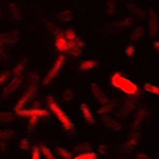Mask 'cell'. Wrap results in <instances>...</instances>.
Returning a JSON list of instances; mask_svg holds the SVG:
<instances>
[{
    "label": "cell",
    "mask_w": 159,
    "mask_h": 159,
    "mask_svg": "<svg viewBox=\"0 0 159 159\" xmlns=\"http://www.w3.org/2000/svg\"><path fill=\"white\" fill-rule=\"evenodd\" d=\"M16 115L19 116H46L49 115L48 111H44V109H34V107H32V109H29V111H17L16 112Z\"/></svg>",
    "instance_id": "6"
},
{
    "label": "cell",
    "mask_w": 159,
    "mask_h": 159,
    "mask_svg": "<svg viewBox=\"0 0 159 159\" xmlns=\"http://www.w3.org/2000/svg\"><path fill=\"white\" fill-rule=\"evenodd\" d=\"M102 122H103L105 126H107L109 129H113V130H120L122 129V125L120 122H118L116 119L113 118H109V116H102Z\"/></svg>",
    "instance_id": "10"
},
{
    "label": "cell",
    "mask_w": 159,
    "mask_h": 159,
    "mask_svg": "<svg viewBox=\"0 0 159 159\" xmlns=\"http://www.w3.org/2000/svg\"><path fill=\"white\" fill-rule=\"evenodd\" d=\"M90 88H92V92H93V95L96 96V99L99 100V102H102V103H106V105H109V103H111V102H109V99H107V96H106V95H105V93H103V90H102V89H100L99 86L96 85V83H93V85L90 86Z\"/></svg>",
    "instance_id": "9"
},
{
    "label": "cell",
    "mask_w": 159,
    "mask_h": 159,
    "mask_svg": "<svg viewBox=\"0 0 159 159\" xmlns=\"http://www.w3.org/2000/svg\"><path fill=\"white\" fill-rule=\"evenodd\" d=\"M113 106H115V102H111L109 105H105V106H102L98 111V113H100V116L105 115V113H111L112 111H113Z\"/></svg>",
    "instance_id": "18"
},
{
    "label": "cell",
    "mask_w": 159,
    "mask_h": 159,
    "mask_svg": "<svg viewBox=\"0 0 159 159\" xmlns=\"http://www.w3.org/2000/svg\"><path fill=\"white\" fill-rule=\"evenodd\" d=\"M149 15H151V19H149V25H151V27H149V36L155 37L156 34H158V32H159L158 17H156V13L153 10L149 11Z\"/></svg>",
    "instance_id": "7"
},
{
    "label": "cell",
    "mask_w": 159,
    "mask_h": 159,
    "mask_svg": "<svg viewBox=\"0 0 159 159\" xmlns=\"http://www.w3.org/2000/svg\"><path fill=\"white\" fill-rule=\"evenodd\" d=\"M138 142H139V133L136 132V133H133L132 136H130L129 139H128V141H126L125 143L120 146V151H122V152H123V151H125V152L132 151V149L138 145Z\"/></svg>",
    "instance_id": "8"
},
{
    "label": "cell",
    "mask_w": 159,
    "mask_h": 159,
    "mask_svg": "<svg viewBox=\"0 0 159 159\" xmlns=\"http://www.w3.org/2000/svg\"><path fill=\"white\" fill-rule=\"evenodd\" d=\"M63 62H65V56H63V55H60V56H59V59H57V62L55 63V66H53L52 69L49 70L48 76L44 78V80H43V83H44V85H48V83H50V82H52L53 79L56 78V75L59 73V70H60V67H62Z\"/></svg>",
    "instance_id": "4"
},
{
    "label": "cell",
    "mask_w": 159,
    "mask_h": 159,
    "mask_svg": "<svg viewBox=\"0 0 159 159\" xmlns=\"http://www.w3.org/2000/svg\"><path fill=\"white\" fill-rule=\"evenodd\" d=\"M135 15H138L139 17H143L146 13H145V11H142V10H139V9H135Z\"/></svg>",
    "instance_id": "37"
},
{
    "label": "cell",
    "mask_w": 159,
    "mask_h": 159,
    "mask_svg": "<svg viewBox=\"0 0 159 159\" xmlns=\"http://www.w3.org/2000/svg\"><path fill=\"white\" fill-rule=\"evenodd\" d=\"M42 152H43V155H44V158L46 159H55V156H53V153L50 152V149L49 148H42Z\"/></svg>",
    "instance_id": "28"
},
{
    "label": "cell",
    "mask_w": 159,
    "mask_h": 159,
    "mask_svg": "<svg viewBox=\"0 0 159 159\" xmlns=\"http://www.w3.org/2000/svg\"><path fill=\"white\" fill-rule=\"evenodd\" d=\"M16 42H19L17 32H11V33L0 34V44H2V43H16Z\"/></svg>",
    "instance_id": "11"
},
{
    "label": "cell",
    "mask_w": 159,
    "mask_h": 159,
    "mask_svg": "<svg viewBox=\"0 0 159 159\" xmlns=\"http://www.w3.org/2000/svg\"><path fill=\"white\" fill-rule=\"evenodd\" d=\"M146 115H148V111H146V109H141V111H138L136 119H135V123H133V129H135V128H136V129L139 128V125H141L142 120L146 118Z\"/></svg>",
    "instance_id": "14"
},
{
    "label": "cell",
    "mask_w": 159,
    "mask_h": 159,
    "mask_svg": "<svg viewBox=\"0 0 159 159\" xmlns=\"http://www.w3.org/2000/svg\"><path fill=\"white\" fill-rule=\"evenodd\" d=\"M75 159H98V155L93 152H88V153H80V155L75 156Z\"/></svg>",
    "instance_id": "20"
},
{
    "label": "cell",
    "mask_w": 159,
    "mask_h": 159,
    "mask_svg": "<svg viewBox=\"0 0 159 159\" xmlns=\"http://www.w3.org/2000/svg\"><path fill=\"white\" fill-rule=\"evenodd\" d=\"M48 103H49V109L55 113V116L57 119H59L60 122H62V125H69V123H72L70 122V119L66 116V113L60 109V106L57 103H56V100L53 99L52 96H48Z\"/></svg>",
    "instance_id": "2"
},
{
    "label": "cell",
    "mask_w": 159,
    "mask_h": 159,
    "mask_svg": "<svg viewBox=\"0 0 159 159\" xmlns=\"http://www.w3.org/2000/svg\"><path fill=\"white\" fill-rule=\"evenodd\" d=\"M145 90H146V92H149V93H153V95H158V96H159V88H158V86H153V85H151V83H146V85H145Z\"/></svg>",
    "instance_id": "22"
},
{
    "label": "cell",
    "mask_w": 159,
    "mask_h": 159,
    "mask_svg": "<svg viewBox=\"0 0 159 159\" xmlns=\"http://www.w3.org/2000/svg\"><path fill=\"white\" fill-rule=\"evenodd\" d=\"M36 89H37V83H36V82H32V85L29 86L27 92L25 93V95L19 99L17 103H16V106H15V111L16 112H17V111H23V106H25V105H26L30 99H33L34 93H36Z\"/></svg>",
    "instance_id": "3"
},
{
    "label": "cell",
    "mask_w": 159,
    "mask_h": 159,
    "mask_svg": "<svg viewBox=\"0 0 159 159\" xmlns=\"http://www.w3.org/2000/svg\"><path fill=\"white\" fill-rule=\"evenodd\" d=\"M23 69H25V63H19L17 66L13 69V75H22Z\"/></svg>",
    "instance_id": "29"
},
{
    "label": "cell",
    "mask_w": 159,
    "mask_h": 159,
    "mask_svg": "<svg viewBox=\"0 0 159 159\" xmlns=\"http://www.w3.org/2000/svg\"><path fill=\"white\" fill-rule=\"evenodd\" d=\"M22 80H23V75H15V78H13V80L9 83L6 88H4L3 90V96H7V95H10L11 92H15L16 89L19 88V86L22 85Z\"/></svg>",
    "instance_id": "5"
},
{
    "label": "cell",
    "mask_w": 159,
    "mask_h": 159,
    "mask_svg": "<svg viewBox=\"0 0 159 159\" xmlns=\"http://www.w3.org/2000/svg\"><path fill=\"white\" fill-rule=\"evenodd\" d=\"M9 9H10V13H11V16H13L15 20H20V19H22V11H20L17 4L10 3L9 4Z\"/></svg>",
    "instance_id": "15"
},
{
    "label": "cell",
    "mask_w": 159,
    "mask_h": 159,
    "mask_svg": "<svg viewBox=\"0 0 159 159\" xmlns=\"http://www.w3.org/2000/svg\"><path fill=\"white\" fill-rule=\"evenodd\" d=\"M15 113L11 112H0V123H10V122H15Z\"/></svg>",
    "instance_id": "13"
},
{
    "label": "cell",
    "mask_w": 159,
    "mask_h": 159,
    "mask_svg": "<svg viewBox=\"0 0 159 159\" xmlns=\"http://www.w3.org/2000/svg\"><path fill=\"white\" fill-rule=\"evenodd\" d=\"M9 72H4V73H2L0 75V85H2V83H3V82H6L7 80V78H9Z\"/></svg>",
    "instance_id": "36"
},
{
    "label": "cell",
    "mask_w": 159,
    "mask_h": 159,
    "mask_svg": "<svg viewBox=\"0 0 159 159\" xmlns=\"http://www.w3.org/2000/svg\"><path fill=\"white\" fill-rule=\"evenodd\" d=\"M20 148H22L23 151H26V149H29V141H27V138L22 139V142H20Z\"/></svg>",
    "instance_id": "32"
},
{
    "label": "cell",
    "mask_w": 159,
    "mask_h": 159,
    "mask_svg": "<svg viewBox=\"0 0 159 159\" xmlns=\"http://www.w3.org/2000/svg\"><path fill=\"white\" fill-rule=\"evenodd\" d=\"M15 136V132L13 130H3L0 129V139H7V138Z\"/></svg>",
    "instance_id": "23"
},
{
    "label": "cell",
    "mask_w": 159,
    "mask_h": 159,
    "mask_svg": "<svg viewBox=\"0 0 159 159\" xmlns=\"http://www.w3.org/2000/svg\"><path fill=\"white\" fill-rule=\"evenodd\" d=\"M142 34H143V29H142V27H138V29L133 32V34H132V40H136V39H139Z\"/></svg>",
    "instance_id": "26"
},
{
    "label": "cell",
    "mask_w": 159,
    "mask_h": 159,
    "mask_svg": "<svg viewBox=\"0 0 159 159\" xmlns=\"http://www.w3.org/2000/svg\"><path fill=\"white\" fill-rule=\"evenodd\" d=\"M37 125V116H30L29 118V129H33Z\"/></svg>",
    "instance_id": "31"
},
{
    "label": "cell",
    "mask_w": 159,
    "mask_h": 159,
    "mask_svg": "<svg viewBox=\"0 0 159 159\" xmlns=\"http://www.w3.org/2000/svg\"><path fill=\"white\" fill-rule=\"evenodd\" d=\"M136 159H149V158L145 155V153H138V155H136Z\"/></svg>",
    "instance_id": "39"
},
{
    "label": "cell",
    "mask_w": 159,
    "mask_h": 159,
    "mask_svg": "<svg viewBox=\"0 0 159 159\" xmlns=\"http://www.w3.org/2000/svg\"><path fill=\"white\" fill-rule=\"evenodd\" d=\"M72 98H73V90H70V89H67V90H65L63 92V100H70Z\"/></svg>",
    "instance_id": "30"
},
{
    "label": "cell",
    "mask_w": 159,
    "mask_h": 159,
    "mask_svg": "<svg viewBox=\"0 0 159 159\" xmlns=\"http://www.w3.org/2000/svg\"><path fill=\"white\" fill-rule=\"evenodd\" d=\"M133 22V19H125V20H120L119 23H116V27H126V26H130Z\"/></svg>",
    "instance_id": "24"
},
{
    "label": "cell",
    "mask_w": 159,
    "mask_h": 159,
    "mask_svg": "<svg viewBox=\"0 0 159 159\" xmlns=\"http://www.w3.org/2000/svg\"><path fill=\"white\" fill-rule=\"evenodd\" d=\"M99 152H100V153H106V152H107V148L105 146V145H100V146H99Z\"/></svg>",
    "instance_id": "38"
},
{
    "label": "cell",
    "mask_w": 159,
    "mask_h": 159,
    "mask_svg": "<svg viewBox=\"0 0 159 159\" xmlns=\"http://www.w3.org/2000/svg\"><path fill=\"white\" fill-rule=\"evenodd\" d=\"M39 158H40V149L33 148V155H32V159H39Z\"/></svg>",
    "instance_id": "33"
},
{
    "label": "cell",
    "mask_w": 159,
    "mask_h": 159,
    "mask_svg": "<svg viewBox=\"0 0 159 159\" xmlns=\"http://www.w3.org/2000/svg\"><path fill=\"white\" fill-rule=\"evenodd\" d=\"M113 11H115V4L112 3V2H109L107 3V15H112Z\"/></svg>",
    "instance_id": "34"
},
{
    "label": "cell",
    "mask_w": 159,
    "mask_h": 159,
    "mask_svg": "<svg viewBox=\"0 0 159 159\" xmlns=\"http://www.w3.org/2000/svg\"><path fill=\"white\" fill-rule=\"evenodd\" d=\"M155 48H158V49H159V42H155Z\"/></svg>",
    "instance_id": "41"
},
{
    "label": "cell",
    "mask_w": 159,
    "mask_h": 159,
    "mask_svg": "<svg viewBox=\"0 0 159 159\" xmlns=\"http://www.w3.org/2000/svg\"><path fill=\"white\" fill-rule=\"evenodd\" d=\"M111 85L120 89L122 92H125L126 95H129V96H139V88H138L133 82H130L129 79H126L120 72L113 73V76H112V79H111Z\"/></svg>",
    "instance_id": "1"
},
{
    "label": "cell",
    "mask_w": 159,
    "mask_h": 159,
    "mask_svg": "<svg viewBox=\"0 0 159 159\" xmlns=\"http://www.w3.org/2000/svg\"><path fill=\"white\" fill-rule=\"evenodd\" d=\"M125 53H126V55H128V56H129V57H130V56H133V53H135V48H133V44H130L129 48L126 49V50H125Z\"/></svg>",
    "instance_id": "35"
},
{
    "label": "cell",
    "mask_w": 159,
    "mask_h": 159,
    "mask_svg": "<svg viewBox=\"0 0 159 159\" xmlns=\"http://www.w3.org/2000/svg\"><path fill=\"white\" fill-rule=\"evenodd\" d=\"M56 151H57V155H59L60 158H63V159H70V158H72L70 152L66 151V149H63V148H57Z\"/></svg>",
    "instance_id": "21"
},
{
    "label": "cell",
    "mask_w": 159,
    "mask_h": 159,
    "mask_svg": "<svg viewBox=\"0 0 159 159\" xmlns=\"http://www.w3.org/2000/svg\"><path fill=\"white\" fill-rule=\"evenodd\" d=\"M65 37H66L69 42H75V40H76V34H75V32H73V30H70V29L66 30V33H65Z\"/></svg>",
    "instance_id": "25"
},
{
    "label": "cell",
    "mask_w": 159,
    "mask_h": 159,
    "mask_svg": "<svg viewBox=\"0 0 159 159\" xmlns=\"http://www.w3.org/2000/svg\"><path fill=\"white\" fill-rule=\"evenodd\" d=\"M75 152H78L79 155H80V153H88V152H92V145L80 143L79 146H76V148H75Z\"/></svg>",
    "instance_id": "16"
},
{
    "label": "cell",
    "mask_w": 159,
    "mask_h": 159,
    "mask_svg": "<svg viewBox=\"0 0 159 159\" xmlns=\"http://www.w3.org/2000/svg\"><path fill=\"white\" fill-rule=\"evenodd\" d=\"M98 66L96 60H86L80 65V70H88V69H93V67Z\"/></svg>",
    "instance_id": "17"
},
{
    "label": "cell",
    "mask_w": 159,
    "mask_h": 159,
    "mask_svg": "<svg viewBox=\"0 0 159 159\" xmlns=\"http://www.w3.org/2000/svg\"><path fill=\"white\" fill-rule=\"evenodd\" d=\"M3 57H6V55H4V50L2 48H0V59H3Z\"/></svg>",
    "instance_id": "40"
},
{
    "label": "cell",
    "mask_w": 159,
    "mask_h": 159,
    "mask_svg": "<svg viewBox=\"0 0 159 159\" xmlns=\"http://www.w3.org/2000/svg\"><path fill=\"white\" fill-rule=\"evenodd\" d=\"M67 53H70V55H73V56H79L80 55V48L79 46H72L69 50H67Z\"/></svg>",
    "instance_id": "27"
},
{
    "label": "cell",
    "mask_w": 159,
    "mask_h": 159,
    "mask_svg": "<svg viewBox=\"0 0 159 159\" xmlns=\"http://www.w3.org/2000/svg\"><path fill=\"white\" fill-rule=\"evenodd\" d=\"M80 111H82V113H83V118H85L86 120L90 123V125H92V123H95V118H93V115L90 113V109H89L88 105L82 103L80 105Z\"/></svg>",
    "instance_id": "12"
},
{
    "label": "cell",
    "mask_w": 159,
    "mask_h": 159,
    "mask_svg": "<svg viewBox=\"0 0 159 159\" xmlns=\"http://www.w3.org/2000/svg\"><path fill=\"white\" fill-rule=\"evenodd\" d=\"M57 19H59V20H63V22H69V20H72V11L70 10L62 11V13L57 15Z\"/></svg>",
    "instance_id": "19"
}]
</instances>
